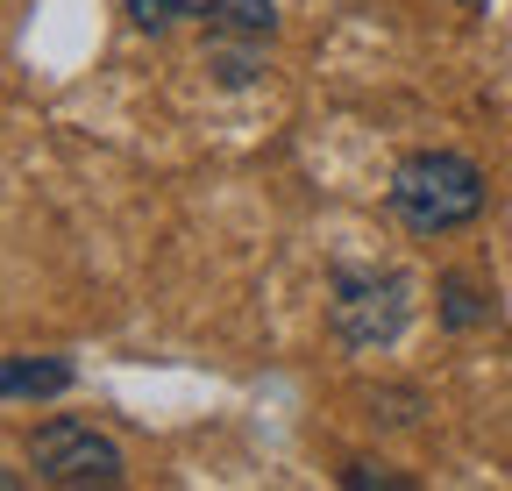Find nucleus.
<instances>
[{
    "label": "nucleus",
    "mask_w": 512,
    "mask_h": 491,
    "mask_svg": "<svg viewBox=\"0 0 512 491\" xmlns=\"http://www.w3.org/2000/svg\"><path fill=\"white\" fill-rule=\"evenodd\" d=\"M392 214L413 235H448L484 214V171L463 150H413L392 171Z\"/></svg>",
    "instance_id": "obj_1"
},
{
    "label": "nucleus",
    "mask_w": 512,
    "mask_h": 491,
    "mask_svg": "<svg viewBox=\"0 0 512 491\" xmlns=\"http://www.w3.org/2000/svg\"><path fill=\"white\" fill-rule=\"evenodd\" d=\"M413 314V285L399 271H335V299H328V321L349 349H384L399 342Z\"/></svg>",
    "instance_id": "obj_2"
},
{
    "label": "nucleus",
    "mask_w": 512,
    "mask_h": 491,
    "mask_svg": "<svg viewBox=\"0 0 512 491\" xmlns=\"http://www.w3.org/2000/svg\"><path fill=\"white\" fill-rule=\"evenodd\" d=\"M29 463L43 484H121V449L107 435H93L86 420H43L36 435H29Z\"/></svg>",
    "instance_id": "obj_3"
},
{
    "label": "nucleus",
    "mask_w": 512,
    "mask_h": 491,
    "mask_svg": "<svg viewBox=\"0 0 512 491\" xmlns=\"http://www.w3.org/2000/svg\"><path fill=\"white\" fill-rule=\"evenodd\" d=\"M185 15H200L214 43H264V36L278 29L271 0H192Z\"/></svg>",
    "instance_id": "obj_4"
},
{
    "label": "nucleus",
    "mask_w": 512,
    "mask_h": 491,
    "mask_svg": "<svg viewBox=\"0 0 512 491\" xmlns=\"http://www.w3.org/2000/svg\"><path fill=\"white\" fill-rule=\"evenodd\" d=\"M72 385H79V371L64 356H8V363H0V392H8V399H57Z\"/></svg>",
    "instance_id": "obj_5"
},
{
    "label": "nucleus",
    "mask_w": 512,
    "mask_h": 491,
    "mask_svg": "<svg viewBox=\"0 0 512 491\" xmlns=\"http://www.w3.org/2000/svg\"><path fill=\"white\" fill-rule=\"evenodd\" d=\"M484 314H491V306L477 299V285H470V278H441V321L456 328V335H463V328H477Z\"/></svg>",
    "instance_id": "obj_6"
},
{
    "label": "nucleus",
    "mask_w": 512,
    "mask_h": 491,
    "mask_svg": "<svg viewBox=\"0 0 512 491\" xmlns=\"http://www.w3.org/2000/svg\"><path fill=\"white\" fill-rule=\"evenodd\" d=\"M121 8H128V22H136L143 36H157V29H171V22L192 8V0H121Z\"/></svg>",
    "instance_id": "obj_7"
},
{
    "label": "nucleus",
    "mask_w": 512,
    "mask_h": 491,
    "mask_svg": "<svg viewBox=\"0 0 512 491\" xmlns=\"http://www.w3.org/2000/svg\"><path fill=\"white\" fill-rule=\"evenodd\" d=\"M342 484H349V491H370V484H384V491H406L413 477H399V470H377V463H349V470H342Z\"/></svg>",
    "instance_id": "obj_8"
},
{
    "label": "nucleus",
    "mask_w": 512,
    "mask_h": 491,
    "mask_svg": "<svg viewBox=\"0 0 512 491\" xmlns=\"http://www.w3.org/2000/svg\"><path fill=\"white\" fill-rule=\"evenodd\" d=\"M463 8H484V0H463Z\"/></svg>",
    "instance_id": "obj_9"
}]
</instances>
